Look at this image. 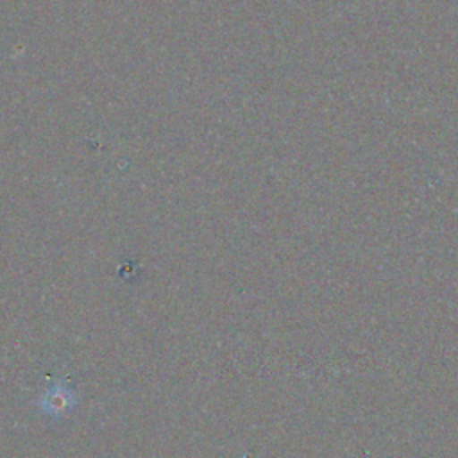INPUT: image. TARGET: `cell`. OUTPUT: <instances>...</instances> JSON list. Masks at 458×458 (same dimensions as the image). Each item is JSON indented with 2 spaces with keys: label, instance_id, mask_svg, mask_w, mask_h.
<instances>
[{
  "label": "cell",
  "instance_id": "6da1fadb",
  "mask_svg": "<svg viewBox=\"0 0 458 458\" xmlns=\"http://www.w3.org/2000/svg\"><path fill=\"white\" fill-rule=\"evenodd\" d=\"M75 404H77V394L64 385H55L47 388L43 395L38 399L39 410L50 417H66V413Z\"/></svg>",
  "mask_w": 458,
  "mask_h": 458
}]
</instances>
